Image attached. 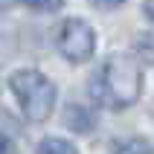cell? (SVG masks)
Listing matches in <instances>:
<instances>
[{
	"instance_id": "6da1fadb",
	"label": "cell",
	"mask_w": 154,
	"mask_h": 154,
	"mask_svg": "<svg viewBox=\"0 0 154 154\" xmlns=\"http://www.w3.org/2000/svg\"><path fill=\"white\" fill-rule=\"evenodd\" d=\"M87 93L96 105L108 111H122L140 99L143 93V67L131 52H113L96 70L87 85Z\"/></svg>"
},
{
	"instance_id": "7a4b0ae2",
	"label": "cell",
	"mask_w": 154,
	"mask_h": 154,
	"mask_svg": "<svg viewBox=\"0 0 154 154\" xmlns=\"http://www.w3.org/2000/svg\"><path fill=\"white\" fill-rule=\"evenodd\" d=\"M9 87L17 99V108L29 122H47L55 111V99H58V90L52 85V79H47L41 70L23 67L15 70L9 76Z\"/></svg>"
},
{
	"instance_id": "3957f363",
	"label": "cell",
	"mask_w": 154,
	"mask_h": 154,
	"mask_svg": "<svg viewBox=\"0 0 154 154\" xmlns=\"http://www.w3.org/2000/svg\"><path fill=\"white\" fill-rule=\"evenodd\" d=\"M55 44H58V52L70 64H85V61L93 58L96 29L87 23V20H82V17H67V20L58 26Z\"/></svg>"
},
{
	"instance_id": "277c9868",
	"label": "cell",
	"mask_w": 154,
	"mask_h": 154,
	"mask_svg": "<svg viewBox=\"0 0 154 154\" xmlns=\"http://www.w3.org/2000/svg\"><path fill=\"white\" fill-rule=\"evenodd\" d=\"M35 154H79V151H76L73 143H67V140H61V137H44L38 143V151Z\"/></svg>"
},
{
	"instance_id": "5b68a950",
	"label": "cell",
	"mask_w": 154,
	"mask_h": 154,
	"mask_svg": "<svg viewBox=\"0 0 154 154\" xmlns=\"http://www.w3.org/2000/svg\"><path fill=\"white\" fill-rule=\"evenodd\" d=\"M119 154H154V146L146 140H128L119 146Z\"/></svg>"
},
{
	"instance_id": "8992f818",
	"label": "cell",
	"mask_w": 154,
	"mask_h": 154,
	"mask_svg": "<svg viewBox=\"0 0 154 154\" xmlns=\"http://www.w3.org/2000/svg\"><path fill=\"white\" fill-rule=\"evenodd\" d=\"M23 6L35 9V12H58L64 0H23Z\"/></svg>"
},
{
	"instance_id": "52a82bcc",
	"label": "cell",
	"mask_w": 154,
	"mask_h": 154,
	"mask_svg": "<svg viewBox=\"0 0 154 154\" xmlns=\"http://www.w3.org/2000/svg\"><path fill=\"white\" fill-rule=\"evenodd\" d=\"M0 154H17V148H15V143L6 137V134H0Z\"/></svg>"
},
{
	"instance_id": "ba28073f",
	"label": "cell",
	"mask_w": 154,
	"mask_h": 154,
	"mask_svg": "<svg viewBox=\"0 0 154 154\" xmlns=\"http://www.w3.org/2000/svg\"><path fill=\"white\" fill-rule=\"evenodd\" d=\"M93 6H99V9H113V6H122L125 0H90Z\"/></svg>"
},
{
	"instance_id": "9c48e42d",
	"label": "cell",
	"mask_w": 154,
	"mask_h": 154,
	"mask_svg": "<svg viewBox=\"0 0 154 154\" xmlns=\"http://www.w3.org/2000/svg\"><path fill=\"white\" fill-rule=\"evenodd\" d=\"M146 15L154 20V0H146Z\"/></svg>"
}]
</instances>
